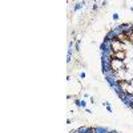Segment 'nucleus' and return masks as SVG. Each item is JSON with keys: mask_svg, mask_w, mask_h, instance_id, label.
I'll use <instances>...</instances> for the list:
<instances>
[{"mask_svg": "<svg viewBox=\"0 0 133 133\" xmlns=\"http://www.w3.org/2000/svg\"><path fill=\"white\" fill-rule=\"evenodd\" d=\"M117 96H118L121 100H123L124 105H127V107H129V108H132V107H133V95H132V93H128V92H121V93H118Z\"/></svg>", "mask_w": 133, "mask_h": 133, "instance_id": "obj_1", "label": "nucleus"}, {"mask_svg": "<svg viewBox=\"0 0 133 133\" xmlns=\"http://www.w3.org/2000/svg\"><path fill=\"white\" fill-rule=\"evenodd\" d=\"M112 66H113V71L115 72H118L121 69H125V61H121V60H117V59H113V63H112Z\"/></svg>", "mask_w": 133, "mask_h": 133, "instance_id": "obj_2", "label": "nucleus"}, {"mask_svg": "<svg viewBox=\"0 0 133 133\" xmlns=\"http://www.w3.org/2000/svg\"><path fill=\"white\" fill-rule=\"evenodd\" d=\"M101 68H103V73H109V72H115L112 63H101Z\"/></svg>", "mask_w": 133, "mask_h": 133, "instance_id": "obj_3", "label": "nucleus"}, {"mask_svg": "<svg viewBox=\"0 0 133 133\" xmlns=\"http://www.w3.org/2000/svg\"><path fill=\"white\" fill-rule=\"evenodd\" d=\"M76 133H95L92 127H80L79 129H76Z\"/></svg>", "mask_w": 133, "mask_h": 133, "instance_id": "obj_4", "label": "nucleus"}, {"mask_svg": "<svg viewBox=\"0 0 133 133\" xmlns=\"http://www.w3.org/2000/svg\"><path fill=\"white\" fill-rule=\"evenodd\" d=\"M115 59L121 60V61H125V59H127V52H125V51H118V52H115Z\"/></svg>", "mask_w": 133, "mask_h": 133, "instance_id": "obj_5", "label": "nucleus"}, {"mask_svg": "<svg viewBox=\"0 0 133 133\" xmlns=\"http://www.w3.org/2000/svg\"><path fill=\"white\" fill-rule=\"evenodd\" d=\"M95 133H110V130L105 127H93Z\"/></svg>", "mask_w": 133, "mask_h": 133, "instance_id": "obj_6", "label": "nucleus"}, {"mask_svg": "<svg viewBox=\"0 0 133 133\" xmlns=\"http://www.w3.org/2000/svg\"><path fill=\"white\" fill-rule=\"evenodd\" d=\"M105 39H108V40H110V41H116V40H117V37H116V35L113 33V31H112V29L107 32V35H105Z\"/></svg>", "mask_w": 133, "mask_h": 133, "instance_id": "obj_7", "label": "nucleus"}, {"mask_svg": "<svg viewBox=\"0 0 133 133\" xmlns=\"http://www.w3.org/2000/svg\"><path fill=\"white\" fill-rule=\"evenodd\" d=\"M84 4H85V3H83V2L76 3V4H75V7H73V11H79V9H81V8L84 7Z\"/></svg>", "mask_w": 133, "mask_h": 133, "instance_id": "obj_8", "label": "nucleus"}, {"mask_svg": "<svg viewBox=\"0 0 133 133\" xmlns=\"http://www.w3.org/2000/svg\"><path fill=\"white\" fill-rule=\"evenodd\" d=\"M73 103H75V105H76L77 108H81V100H80V98H75Z\"/></svg>", "mask_w": 133, "mask_h": 133, "instance_id": "obj_9", "label": "nucleus"}, {"mask_svg": "<svg viewBox=\"0 0 133 133\" xmlns=\"http://www.w3.org/2000/svg\"><path fill=\"white\" fill-rule=\"evenodd\" d=\"M104 105H105V108H107V110L108 112H113V109H112V107H110V104L107 101V103H104Z\"/></svg>", "mask_w": 133, "mask_h": 133, "instance_id": "obj_10", "label": "nucleus"}, {"mask_svg": "<svg viewBox=\"0 0 133 133\" xmlns=\"http://www.w3.org/2000/svg\"><path fill=\"white\" fill-rule=\"evenodd\" d=\"M75 51H80V40H77L75 43Z\"/></svg>", "mask_w": 133, "mask_h": 133, "instance_id": "obj_11", "label": "nucleus"}, {"mask_svg": "<svg viewBox=\"0 0 133 133\" xmlns=\"http://www.w3.org/2000/svg\"><path fill=\"white\" fill-rule=\"evenodd\" d=\"M112 19H113L115 21H117V20L120 19V15H118V14L116 12V14H113V15H112Z\"/></svg>", "mask_w": 133, "mask_h": 133, "instance_id": "obj_12", "label": "nucleus"}, {"mask_svg": "<svg viewBox=\"0 0 133 133\" xmlns=\"http://www.w3.org/2000/svg\"><path fill=\"white\" fill-rule=\"evenodd\" d=\"M71 60H72V53H68V55H66V63H71Z\"/></svg>", "mask_w": 133, "mask_h": 133, "instance_id": "obj_13", "label": "nucleus"}, {"mask_svg": "<svg viewBox=\"0 0 133 133\" xmlns=\"http://www.w3.org/2000/svg\"><path fill=\"white\" fill-rule=\"evenodd\" d=\"M81 108H87V101H85V100H81Z\"/></svg>", "mask_w": 133, "mask_h": 133, "instance_id": "obj_14", "label": "nucleus"}, {"mask_svg": "<svg viewBox=\"0 0 133 133\" xmlns=\"http://www.w3.org/2000/svg\"><path fill=\"white\" fill-rule=\"evenodd\" d=\"M79 76H80V79H85V76H87V75H85V72H80Z\"/></svg>", "mask_w": 133, "mask_h": 133, "instance_id": "obj_15", "label": "nucleus"}, {"mask_svg": "<svg viewBox=\"0 0 133 133\" xmlns=\"http://www.w3.org/2000/svg\"><path fill=\"white\" fill-rule=\"evenodd\" d=\"M89 100H91V103H92V104H96V98H95V97H91Z\"/></svg>", "mask_w": 133, "mask_h": 133, "instance_id": "obj_16", "label": "nucleus"}, {"mask_svg": "<svg viewBox=\"0 0 133 133\" xmlns=\"http://www.w3.org/2000/svg\"><path fill=\"white\" fill-rule=\"evenodd\" d=\"M84 98H91V97H89V95H88V93H84Z\"/></svg>", "mask_w": 133, "mask_h": 133, "instance_id": "obj_17", "label": "nucleus"}, {"mask_svg": "<svg viewBox=\"0 0 133 133\" xmlns=\"http://www.w3.org/2000/svg\"><path fill=\"white\" fill-rule=\"evenodd\" d=\"M92 8H93V11H96V9H97V4H93V7H92Z\"/></svg>", "mask_w": 133, "mask_h": 133, "instance_id": "obj_18", "label": "nucleus"}, {"mask_svg": "<svg viewBox=\"0 0 133 133\" xmlns=\"http://www.w3.org/2000/svg\"><path fill=\"white\" fill-rule=\"evenodd\" d=\"M132 24H133V23H132Z\"/></svg>", "mask_w": 133, "mask_h": 133, "instance_id": "obj_19", "label": "nucleus"}]
</instances>
